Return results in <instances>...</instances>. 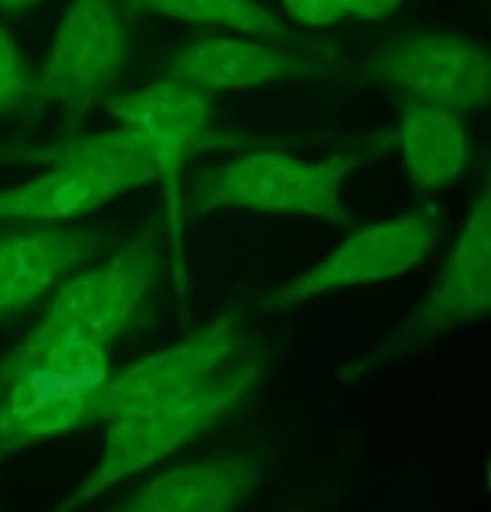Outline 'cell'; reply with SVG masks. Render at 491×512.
<instances>
[{"mask_svg": "<svg viewBox=\"0 0 491 512\" xmlns=\"http://www.w3.org/2000/svg\"><path fill=\"white\" fill-rule=\"evenodd\" d=\"M267 352L233 316L213 319L179 342L120 370L105 390L101 457L50 512H77L158 465L233 414L264 375Z\"/></svg>", "mask_w": 491, "mask_h": 512, "instance_id": "obj_1", "label": "cell"}, {"mask_svg": "<svg viewBox=\"0 0 491 512\" xmlns=\"http://www.w3.org/2000/svg\"><path fill=\"white\" fill-rule=\"evenodd\" d=\"M162 230L138 228L107 259L66 279L21 342L62 354L111 352L138 324L161 277Z\"/></svg>", "mask_w": 491, "mask_h": 512, "instance_id": "obj_2", "label": "cell"}, {"mask_svg": "<svg viewBox=\"0 0 491 512\" xmlns=\"http://www.w3.org/2000/svg\"><path fill=\"white\" fill-rule=\"evenodd\" d=\"M50 168L0 191V221L65 224L158 183L149 152L123 128L69 141Z\"/></svg>", "mask_w": 491, "mask_h": 512, "instance_id": "obj_3", "label": "cell"}, {"mask_svg": "<svg viewBox=\"0 0 491 512\" xmlns=\"http://www.w3.org/2000/svg\"><path fill=\"white\" fill-rule=\"evenodd\" d=\"M113 357L0 355V465L21 451L101 423Z\"/></svg>", "mask_w": 491, "mask_h": 512, "instance_id": "obj_4", "label": "cell"}, {"mask_svg": "<svg viewBox=\"0 0 491 512\" xmlns=\"http://www.w3.org/2000/svg\"><path fill=\"white\" fill-rule=\"evenodd\" d=\"M131 27L122 0H69L32 101L56 105L69 132L113 96L131 60Z\"/></svg>", "mask_w": 491, "mask_h": 512, "instance_id": "obj_5", "label": "cell"}, {"mask_svg": "<svg viewBox=\"0 0 491 512\" xmlns=\"http://www.w3.org/2000/svg\"><path fill=\"white\" fill-rule=\"evenodd\" d=\"M354 158L303 161L280 153H258L198 174L183 207V218L215 210L243 209L270 215L313 216L346 222L342 188Z\"/></svg>", "mask_w": 491, "mask_h": 512, "instance_id": "obj_6", "label": "cell"}, {"mask_svg": "<svg viewBox=\"0 0 491 512\" xmlns=\"http://www.w3.org/2000/svg\"><path fill=\"white\" fill-rule=\"evenodd\" d=\"M105 105L120 128L134 134L149 152L158 183L164 186L171 245L179 249L185 224L183 170L212 141L209 92L167 77L134 92L113 95Z\"/></svg>", "mask_w": 491, "mask_h": 512, "instance_id": "obj_7", "label": "cell"}, {"mask_svg": "<svg viewBox=\"0 0 491 512\" xmlns=\"http://www.w3.org/2000/svg\"><path fill=\"white\" fill-rule=\"evenodd\" d=\"M367 74L420 104L453 111L489 104L491 56L480 42L444 33L399 39L369 60Z\"/></svg>", "mask_w": 491, "mask_h": 512, "instance_id": "obj_8", "label": "cell"}, {"mask_svg": "<svg viewBox=\"0 0 491 512\" xmlns=\"http://www.w3.org/2000/svg\"><path fill=\"white\" fill-rule=\"evenodd\" d=\"M436 230L421 215H406L364 228L333 254L274 292L276 303H297L348 286L394 279L417 267L432 251Z\"/></svg>", "mask_w": 491, "mask_h": 512, "instance_id": "obj_9", "label": "cell"}, {"mask_svg": "<svg viewBox=\"0 0 491 512\" xmlns=\"http://www.w3.org/2000/svg\"><path fill=\"white\" fill-rule=\"evenodd\" d=\"M92 231L65 224H30L0 234V318L41 300L98 254Z\"/></svg>", "mask_w": 491, "mask_h": 512, "instance_id": "obj_10", "label": "cell"}, {"mask_svg": "<svg viewBox=\"0 0 491 512\" xmlns=\"http://www.w3.org/2000/svg\"><path fill=\"white\" fill-rule=\"evenodd\" d=\"M491 200L486 189L471 215L436 285L415 312L414 328L430 334L490 315Z\"/></svg>", "mask_w": 491, "mask_h": 512, "instance_id": "obj_11", "label": "cell"}, {"mask_svg": "<svg viewBox=\"0 0 491 512\" xmlns=\"http://www.w3.org/2000/svg\"><path fill=\"white\" fill-rule=\"evenodd\" d=\"M255 454H225L167 469L107 512H237L258 481Z\"/></svg>", "mask_w": 491, "mask_h": 512, "instance_id": "obj_12", "label": "cell"}, {"mask_svg": "<svg viewBox=\"0 0 491 512\" xmlns=\"http://www.w3.org/2000/svg\"><path fill=\"white\" fill-rule=\"evenodd\" d=\"M316 66L294 54L246 39H204L180 50L167 77L198 89H249L271 81L315 74Z\"/></svg>", "mask_w": 491, "mask_h": 512, "instance_id": "obj_13", "label": "cell"}, {"mask_svg": "<svg viewBox=\"0 0 491 512\" xmlns=\"http://www.w3.org/2000/svg\"><path fill=\"white\" fill-rule=\"evenodd\" d=\"M406 167L420 189L450 185L468 159L465 129L457 111L417 104L406 110L402 131Z\"/></svg>", "mask_w": 491, "mask_h": 512, "instance_id": "obj_14", "label": "cell"}, {"mask_svg": "<svg viewBox=\"0 0 491 512\" xmlns=\"http://www.w3.org/2000/svg\"><path fill=\"white\" fill-rule=\"evenodd\" d=\"M132 5L138 12L227 27L267 41L283 42L289 36L286 24L255 0H132Z\"/></svg>", "mask_w": 491, "mask_h": 512, "instance_id": "obj_15", "label": "cell"}, {"mask_svg": "<svg viewBox=\"0 0 491 512\" xmlns=\"http://www.w3.org/2000/svg\"><path fill=\"white\" fill-rule=\"evenodd\" d=\"M35 75L11 33L0 26V114L11 113L32 101Z\"/></svg>", "mask_w": 491, "mask_h": 512, "instance_id": "obj_16", "label": "cell"}, {"mask_svg": "<svg viewBox=\"0 0 491 512\" xmlns=\"http://www.w3.org/2000/svg\"><path fill=\"white\" fill-rule=\"evenodd\" d=\"M283 6L292 20L313 29L333 26L346 15L342 0H283Z\"/></svg>", "mask_w": 491, "mask_h": 512, "instance_id": "obj_17", "label": "cell"}, {"mask_svg": "<svg viewBox=\"0 0 491 512\" xmlns=\"http://www.w3.org/2000/svg\"><path fill=\"white\" fill-rule=\"evenodd\" d=\"M346 14L361 20L381 21L399 11L403 0H342Z\"/></svg>", "mask_w": 491, "mask_h": 512, "instance_id": "obj_18", "label": "cell"}, {"mask_svg": "<svg viewBox=\"0 0 491 512\" xmlns=\"http://www.w3.org/2000/svg\"><path fill=\"white\" fill-rule=\"evenodd\" d=\"M39 2L42 0H0V11H23V9L38 5Z\"/></svg>", "mask_w": 491, "mask_h": 512, "instance_id": "obj_19", "label": "cell"}]
</instances>
